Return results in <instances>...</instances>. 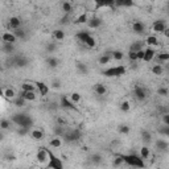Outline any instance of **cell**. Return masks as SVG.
Returning a JSON list of instances; mask_svg holds the SVG:
<instances>
[{
  "instance_id": "obj_59",
  "label": "cell",
  "mask_w": 169,
  "mask_h": 169,
  "mask_svg": "<svg viewBox=\"0 0 169 169\" xmlns=\"http://www.w3.org/2000/svg\"><path fill=\"white\" fill-rule=\"evenodd\" d=\"M67 20H69V15H66L65 16V17H62V19H61V24H67Z\"/></svg>"
},
{
  "instance_id": "obj_30",
  "label": "cell",
  "mask_w": 169,
  "mask_h": 169,
  "mask_svg": "<svg viewBox=\"0 0 169 169\" xmlns=\"http://www.w3.org/2000/svg\"><path fill=\"white\" fill-rule=\"evenodd\" d=\"M12 33L16 36V38H17V40H25V38H27V32L22 29V28H17V29H13Z\"/></svg>"
},
{
  "instance_id": "obj_37",
  "label": "cell",
  "mask_w": 169,
  "mask_h": 169,
  "mask_svg": "<svg viewBox=\"0 0 169 169\" xmlns=\"http://www.w3.org/2000/svg\"><path fill=\"white\" fill-rule=\"evenodd\" d=\"M12 102H13V104H15L16 107H24L25 103H27V100H25L24 98H21L20 95H16V97L12 99Z\"/></svg>"
},
{
  "instance_id": "obj_38",
  "label": "cell",
  "mask_w": 169,
  "mask_h": 169,
  "mask_svg": "<svg viewBox=\"0 0 169 169\" xmlns=\"http://www.w3.org/2000/svg\"><path fill=\"white\" fill-rule=\"evenodd\" d=\"M49 145H50L52 148H60L61 145H62V140H61V138L56 136V138H53V139L49 142Z\"/></svg>"
},
{
  "instance_id": "obj_20",
  "label": "cell",
  "mask_w": 169,
  "mask_h": 169,
  "mask_svg": "<svg viewBox=\"0 0 169 169\" xmlns=\"http://www.w3.org/2000/svg\"><path fill=\"white\" fill-rule=\"evenodd\" d=\"M2 41L3 42H9V44H16L17 38H16V36L9 31V32H4L2 35Z\"/></svg>"
},
{
  "instance_id": "obj_21",
  "label": "cell",
  "mask_w": 169,
  "mask_h": 169,
  "mask_svg": "<svg viewBox=\"0 0 169 169\" xmlns=\"http://www.w3.org/2000/svg\"><path fill=\"white\" fill-rule=\"evenodd\" d=\"M155 144H156V149L160 151V152H167L168 148H169V143L165 139H157Z\"/></svg>"
},
{
  "instance_id": "obj_32",
  "label": "cell",
  "mask_w": 169,
  "mask_h": 169,
  "mask_svg": "<svg viewBox=\"0 0 169 169\" xmlns=\"http://www.w3.org/2000/svg\"><path fill=\"white\" fill-rule=\"evenodd\" d=\"M152 74H155V75H162L164 74V67H162V65L160 64H155L153 66H152Z\"/></svg>"
},
{
  "instance_id": "obj_51",
  "label": "cell",
  "mask_w": 169,
  "mask_h": 169,
  "mask_svg": "<svg viewBox=\"0 0 169 169\" xmlns=\"http://www.w3.org/2000/svg\"><path fill=\"white\" fill-rule=\"evenodd\" d=\"M31 129L29 128H25V127H17V129H16V132H17L20 136H25V135L29 133Z\"/></svg>"
},
{
  "instance_id": "obj_63",
  "label": "cell",
  "mask_w": 169,
  "mask_h": 169,
  "mask_svg": "<svg viewBox=\"0 0 169 169\" xmlns=\"http://www.w3.org/2000/svg\"><path fill=\"white\" fill-rule=\"evenodd\" d=\"M0 97H3V89H0Z\"/></svg>"
},
{
  "instance_id": "obj_1",
  "label": "cell",
  "mask_w": 169,
  "mask_h": 169,
  "mask_svg": "<svg viewBox=\"0 0 169 169\" xmlns=\"http://www.w3.org/2000/svg\"><path fill=\"white\" fill-rule=\"evenodd\" d=\"M11 122L17 127H25L29 129L33 127V119L28 114H13L11 116Z\"/></svg>"
},
{
  "instance_id": "obj_22",
  "label": "cell",
  "mask_w": 169,
  "mask_h": 169,
  "mask_svg": "<svg viewBox=\"0 0 169 169\" xmlns=\"http://www.w3.org/2000/svg\"><path fill=\"white\" fill-rule=\"evenodd\" d=\"M95 2V9H99L102 7H114L115 2L114 0H94Z\"/></svg>"
},
{
  "instance_id": "obj_62",
  "label": "cell",
  "mask_w": 169,
  "mask_h": 169,
  "mask_svg": "<svg viewBox=\"0 0 169 169\" xmlns=\"http://www.w3.org/2000/svg\"><path fill=\"white\" fill-rule=\"evenodd\" d=\"M4 70V66L2 65V62H0V71H3Z\"/></svg>"
},
{
  "instance_id": "obj_55",
  "label": "cell",
  "mask_w": 169,
  "mask_h": 169,
  "mask_svg": "<svg viewBox=\"0 0 169 169\" xmlns=\"http://www.w3.org/2000/svg\"><path fill=\"white\" fill-rule=\"evenodd\" d=\"M50 86H52V89H54V90H60L61 89V81L60 80H53L52 83H50Z\"/></svg>"
},
{
  "instance_id": "obj_49",
  "label": "cell",
  "mask_w": 169,
  "mask_h": 169,
  "mask_svg": "<svg viewBox=\"0 0 169 169\" xmlns=\"http://www.w3.org/2000/svg\"><path fill=\"white\" fill-rule=\"evenodd\" d=\"M9 128H11V120H8V119H2L0 120V129L5 131V129H9Z\"/></svg>"
},
{
  "instance_id": "obj_14",
  "label": "cell",
  "mask_w": 169,
  "mask_h": 169,
  "mask_svg": "<svg viewBox=\"0 0 169 169\" xmlns=\"http://www.w3.org/2000/svg\"><path fill=\"white\" fill-rule=\"evenodd\" d=\"M33 83H35L36 90L38 91V94H40L41 97H45V95H48V93H49V87H48V84H46V83L40 82V81L33 82Z\"/></svg>"
},
{
  "instance_id": "obj_13",
  "label": "cell",
  "mask_w": 169,
  "mask_h": 169,
  "mask_svg": "<svg viewBox=\"0 0 169 169\" xmlns=\"http://www.w3.org/2000/svg\"><path fill=\"white\" fill-rule=\"evenodd\" d=\"M156 57V50L151 46H147L144 49V56H143V61L144 62H151L153 61V58Z\"/></svg>"
},
{
  "instance_id": "obj_27",
  "label": "cell",
  "mask_w": 169,
  "mask_h": 169,
  "mask_svg": "<svg viewBox=\"0 0 169 169\" xmlns=\"http://www.w3.org/2000/svg\"><path fill=\"white\" fill-rule=\"evenodd\" d=\"M110 61H111V52H107V53L102 54V56H100V57L98 58L99 65H102V66L110 64Z\"/></svg>"
},
{
  "instance_id": "obj_6",
  "label": "cell",
  "mask_w": 169,
  "mask_h": 169,
  "mask_svg": "<svg viewBox=\"0 0 169 169\" xmlns=\"http://www.w3.org/2000/svg\"><path fill=\"white\" fill-rule=\"evenodd\" d=\"M46 168H53V169H62L64 168V162L61 159H58L56 155H53L52 152L49 151V160L48 162L45 164Z\"/></svg>"
},
{
  "instance_id": "obj_47",
  "label": "cell",
  "mask_w": 169,
  "mask_h": 169,
  "mask_svg": "<svg viewBox=\"0 0 169 169\" xmlns=\"http://www.w3.org/2000/svg\"><path fill=\"white\" fill-rule=\"evenodd\" d=\"M119 109L123 112H128L129 110H131V104H129L128 100H123V102L120 103V106H119Z\"/></svg>"
},
{
  "instance_id": "obj_31",
  "label": "cell",
  "mask_w": 169,
  "mask_h": 169,
  "mask_svg": "<svg viewBox=\"0 0 169 169\" xmlns=\"http://www.w3.org/2000/svg\"><path fill=\"white\" fill-rule=\"evenodd\" d=\"M94 91H95V94H97V95H104L107 93V87L104 86L103 83H97L94 86Z\"/></svg>"
},
{
  "instance_id": "obj_11",
  "label": "cell",
  "mask_w": 169,
  "mask_h": 169,
  "mask_svg": "<svg viewBox=\"0 0 169 169\" xmlns=\"http://www.w3.org/2000/svg\"><path fill=\"white\" fill-rule=\"evenodd\" d=\"M21 25H22V21H21L20 17H17V16H12V17H9L8 24H7L9 31H13V29H17V28H21Z\"/></svg>"
},
{
  "instance_id": "obj_9",
  "label": "cell",
  "mask_w": 169,
  "mask_h": 169,
  "mask_svg": "<svg viewBox=\"0 0 169 169\" xmlns=\"http://www.w3.org/2000/svg\"><path fill=\"white\" fill-rule=\"evenodd\" d=\"M168 28V25H167V21L165 20H156V21H153V24H152V31H153L155 33H162L165 29Z\"/></svg>"
},
{
  "instance_id": "obj_3",
  "label": "cell",
  "mask_w": 169,
  "mask_h": 169,
  "mask_svg": "<svg viewBox=\"0 0 169 169\" xmlns=\"http://www.w3.org/2000/svg\"><path fill=\"white\" fill-rule=\"evenodd\" d=\"M75 37H77L81 42H83L84 45H86L87 48H90V49H94L95 46H97V41H95L94 36H93L90 32L81 31V32H78V33H77Z\"/></svg>"
},
{
  "instance_id": "obj_8",
  "label": "cell",
  "mask_w": 169,
  "mask_h": 169,
  "mask_svg": "<svg viewBox=\"0 0 169 169\" xmlns=\"http://www.w3.org/2000/svg\"><path fill=\"white\" fill-rule=\"evenodd\" d=\"M36 160H37V162H40V164H42V165L46 164L48 160H49V149L41 147L36 153Z\"/></svg>"
},
{
  "instance_id": "obj_19",
  "label": "cell",
  "mask_w": 169,
  "mask_h": 169,
  "mask_svg": "<svg viewBox=\"0 0 169 169\" xmlns=\"http://www.w3.org/2000/svg\"><path fill=\"white\" fill-rule=\"evenodd\" d=\"M29 136L33 139V140H37V142H40V140L44 139V131L40 128H33L29 131Z\"/></svg>"
},
{
  "instance_id": "obj_61",
  "label": "cell",
  "mask_w": 169,
  "mask_h": 169,
  "mask_svg": "<svg viewBox=\"0 0 169 169\" xmlns=\"http://www.w3.org/2000/svg\"><path fill=\"white\" fill-rule=\"evenodd\" d=\"M3 139H4V135H3L2 132H0V142H2V140H3Z\"/></svg>"
},
{
  "instance_id": "obj_23",
  "label": "cell",
  "mask_w": 169,
  "mask_h": 169,
  "mask_svg": "<svg viewBox=\"0 0 169 169\" xmlns=\"http://www.w3.org/2000/svg\"><path fill=\"white\" fill-rule=\"evenodd\" d=\"M145 44H147V46H151V48L159 46V37L156 35H149L145 37Z\"/></svg>"
},
{
  "instance_id": "obj_4",
  "label": "cell",
  "mask_w": 169,
  "mask_h": 169,
  "mask_svg": "<svg viewBox=\"0 0 169 169\" xmlns=\"http://www.w3.org/2000/svg\"><path fill=\"white\" fill-rule=\"evenodd\" d=\"M64 138V142L65 143H74V142H78L81 138H82V131L81 129H65V132L62 135Z\"/></svg>"
},
{
  "instance_id": "obj_26",
  "label": "cell",
  "mask_w": 169,
  "mask_h": 169,
  "mask_svg": "<svg viewBox=\"0 0 169 169\" xmlns=\"http://www.w3.org/2000/svg\"><path fill=\"white\" fill-rule=\"evenodd\" d=\"M3 97L5 98V99H13L15 97H16V91L12 89V87H5L4 90H3Z\"/></svg>"
},
{
  "instance_id": "obj_18",
  "label": "cell",
  "mask_w": 169,
  "mask_h": 169,
  "mask_svg": "<svg viewBox=\"0 0 169 169\" xmlns=\"http://www.w3.org/2000/svg\"><path fill=\"white\" fill-rule=\"evenodd\" d=\"M45 64L49 69H56V67L60 66V60L57 57H54V56H49V57L45 60Z\"/></svg>"
},
{
  "instance_id": "obj_44",
  "label": "cell",
  "mask_w": 169,
  "mask_h": 169,
  "mask_svg": "<svg viewBox=\"0 0 169 169\" xmlns=\"http://www.w3.org/2000/svg\"><path fill=\"white\" fill-rule=\"evenodd\" d=\"M64 132H65V126H60V124H57V126L54 127V135H56V136L62 138Z\"/></svg>"
},
{
  "instance_id": "obj_50",
  "label": "cell",
  "mask_w": 169,
  "mask_h": 169,
  "mask_svg": "<svg viewBox=\"0 0 169 169\" xmlns=\"http://www.w3.org/2000/svg\"><path fill=\"white\" fill-rule=\"evenodd\" d=\"M127 56H128L129 62H139V61H138V53H136V52H132V50H129V52L127 53Z\"/></svg>"
},
{
  "instance_id": "obj_36",
  "label": "cell",
  "mask_w": 169,
  "mask_h": 169,
  "mask_svg": "<svg viewBox=\"0 0 169 169\" xmlns=\"http://www.w3.org/2000/svg\"><path fill=\"white\" fill-rule=\"evenodd\" d=\"M90 161L93 162L94 165H99V164H102V161H103V157L100 156L99 153H94L90 156Z\"/></svg>"
},
{
  "instance_id": "obj_7",
  "label": "cell",
  "mask_w": 169,
  "mask_h": 169,
  "mask_svg": "<svg viewBox=\"0 0 169 169\" xmlns=\"http://www.w3.org/2000/svg\"><path fill=\"white\" fill-rule=\"evenodd\" d=\"M149 93L147 91V89L140 86V84H135L133 86V97L136 98L138 100H140V102H143V100H145L148 98Z\"/></svg>"
},
{
  "instance_id": "obj_48",
  "label": "cell",
  "mask_w": 169,
  "mask_h": 169,
  "mask_svg": "<svg viewBox=\"0 0 169 169\" xmlns=\"http://www.w3.org/2000/svg\"><path fill=\"white\" fill-rule=\"evenodd\" d=\"M118 131H119V133H122V135H128L129 131H131V128H129L128 124H120L119 128H118Z\"/></svg>"
},
{
  "instance_id": "obj_54",
  "label": "cell",
  "mask_w": 169,
  "mask_h": 169,
  "mask_svg": "<svg viewBox=\"0 0 169 169\" xmlns=\"http://www.w3.org/2000/svg\"><path fill=\"white\" fill-rule=\"evenodd\" d=\"M159 133L162 136H169V126H164L159 129Z\"/></svg>"
},
{
  "instance_id": "obj_52",
  "label": "cell",
  "mask_w": 169,
  "mask_h": 169,
  "mask_svg": "<svg viewBox=\"0 0 169 169\" xmlns=\"http://www.w3.org/2000/svg\"><path fill=\"white\" fill-rule=\"evenodd\" d=\"M135 5V2L133 0H122L120 3V7H127V8H131Z\"/></svg>"
},
{
  "instance_id": "obj_28",
  "label": "cell",
  "mask_w": 169,
  "mask_h": 169,
  "mask_svg": "<svg viewBox=\"0 0 169 169\" xmlns=\"http://www.w3.org/2000/svg\"><path fill=\"white\" fill-rule=\"evenodd\" d=\"M75 67H77V70H78V73H80L81 75H87V74H89V67H87L86 64L77 62V64H75Z\"/></svg>"
},
{
  "instance_id": "obj_35",
  "label": "cell",
  "mask_w": 169,
  "mask_h": 169,
  "mask_svg": "<svg viewBox=\"0 0 169 169\" xmlns=\"http://www.w3.org/2000/svg\"><path fill=\"white\" fill-rule=\"evenodd\" d=\"M142 140L145 144H149L152 142V133L148 131V129H143L142 131Z\"/></svg>"
},
{
  "instance_id": "obj_29",
  "label": "cell",
  "mask_w": 169,
  "mask_h": 169,
  "mask_svg": "<svg viewBox=\"0 0 169 169\" xmlns=\"http://www.w3.org/2000/svg\"><path fill=\"white\" fill-rule=\"evenodd\" d=\"M157 54V53H156ZM169 61V53L167 52H162V53H159L157 54V64H160V65H164L167 64Z\"/></svg>"
},
{
  "instance_id": "obj_12",
  "label": "cell",
  "mask_w": 169,
  "mask_h": 169,
  "mask_svg": "<svg viewBox=\"0 0 169 169\" xmlns=\"http://www.w3.org/2000/svg\"><path fill=\"white\" fill-rule=\"evenodd\" d=\"M61 107H64L66 110H73V111H78V107L74 102H71L70 98L67 97H62L61 98Z\"/></svg>"
},
{
  "instance_id": "obj_43",
  "label": "cell",
  "mask_w": 169,
  "mask_h": 169,
  "mask_svg": "<svg viewBox=\"0 0 169 169\" xmlns=\"http://www.w3.org/2000/svg\"><path fill=\"white\" fill-rule=\"evenodd\" d=\"M87 20H89V16H87L86 13H82V15H80V16H78V17L75 19L74 24L81 25V24H84V22H87Z\"/></svg>"
},
{
  "instance_id": "obj_33",
  "label": "cell",
  "mask_w": 169,
  "mask_h": 169,
  "mask_svg": "<svg viewBox=\"0 0 169 169\" xmlns=\"http://www.w3.org/2000/svg\"><path fill=\"white\" fill-rule=\"evenodd\" d=\"M53 38H54V41H64V38H65L64 29H56V31H53Z\"/></svg>"
},
{
  "instance_id": "obj_25",
  "label": "cell",
  "mask_w": 169,
  "mask_h": 169,
  "mask_svg": "<svg viewBox=\"0 0 169 169\" xmlns=\"http://www.w3.org/2000/svg\"><path fill=\"white\" fill-rule=\"evenodd\" d=\"M139 156L142 157L143 160L149 159V157H151V149L148 148V145H143V147L140 148V151H139Z\"/></svg>"
},
{
  "instance_id": "obj_24",
  "label": "cell",
  "mask_w": 169,
  "mask_h": 169,
  "mask_svg": "<svg viewBox=\"0 0 169 169\" xmlns=\"http://www.w3.org/2000/svg\"><path fill=\"white\" fill-rule=\"evenodd\" d=\"M2 50L4 53H7V54H13L15 53V44H9V42H3L2 45Z\"/></svg>"
},
{
  "instance_id": "obj_60",
  "label": "cell",
  "mask_w": 169,
  "mask_h": 169,
  "mask_svg": "<svg viewBox=\"0 0 169 169\" xmlns=\"http://www.w3.org/2000/svg\"><path fill=\"white\" fill-rule=\"evenodd\" d=\"M15 159H16L15 155H7L5 156V160H8V161H13Z\"/></svg>"
},
{
  "instance_id": "obj_39",
  "label": "cell",
  "mask_w": 169,
  "mask_h": 169,
  "mask_svg": "<svg viewBox=\"0 0 169 169\" xmlns=\"http://www.w3.org/2000/svg\"><path fill=\"white\" fill-rule=\"evenodd\" d=\"M140 49H144V42L143 41H135L131 46H129V50H132V52H138Z\"/></svg>"
},
{
  "instance_id": "obj_15",
  "label": "cell",
  "mask_w": 169,
  "mask_h": 169,
  "mask_svg": "<svg viewBox=\"0 0 169 169\" xmlns=\"http://www.w3.org/2000/svg\"><path fill=\"white\" fill-rule=\"evenodd\" d=\"M19 95L21 98H24L27 102H35V100L37 99L36 91H24V90H21V91L19 93Z\"/></svg>"
},
{
  "instance_id": "obj_41",
  "label": "cell",
  "mask_w": 169,
  "mask_h": 169,
  "mask_svg": "<svg viewBox=\"0 0 169 169\" xmlns=\"http://www.w3.org/2000/svg\"><path fill=\"white\" fill-rule=\"evenodd\" d=\"M69 98H70L71 102H74L75 104H80L81 100H82V95H81L80 93H71Z\"/></svg>"
},
{
  "instance_id": "obj_16",
  "label": "cell",
  "mask_w": 169,
  "mask_h": 169,
  "mask_svg": "<svg viewBox=\"0 0 169 169\" xmlns=\"http://www.w3.org/2000/svg\"><path fill=\"white\" fill-rule=\"evenodd\" d=\"M102 19L98 17V16H94V17L89 19L86 24L89 25V28H91V29H97V28H99L100 25H102Z\"/></svg>"
},
{
  "instance_id": "obj_17",
  "label": "cell",
  "mask_w": 169,
  "mask_h": 169,
  "mask_svg": "<svg viewBox=\"0 0 169 169\" xmlns=\"http://www.w3.org/2000/svg\"><path fill=\"white\" fill-rule=\"evenodd\" d=\"M132 31H133V33H136V35H143V33L145 32L144 22H142V21H133L132 22Z\"/></svg>"
},
{
  "instance_id": "obj_5",
  "label": "cell",
  "mask_w": 169,
  "mask_h": 169,
  "mask_svg": "<svg viewBox=\"0 0 169 169\" xmlns=\"http://www.w3.org/2000/svg\"><path fill=\"white\" fill-rule=\"evenodd\" d=\"M126 73H127V67L126 66L118 65V66H114V67H110V69H106L103 71V75L109 77V78H112V77H122V75H124Z\"/></svg>"
},
{
  "instance_id": "obj_46",
  "label": "cell",
  "mask_w": 169,
  "mask_h": 169,
  "mask_svg": "<svg viewBox=\"0 0 169 169\" xmlns=\"http://www.w3.org/2000/svg\"><path fill=\"white\" fill-rule=\"evenodd\" d=\"M45 50H46L48 53H54L56 50H57V44L56 42H48L46 44V46H45Z\"/></svg>"
},
{
  "instance_id": "obj_57",
  "label": "cell",
  "mask_w": 169,
  "mask_h": 169,
  "mask_svg": "<svg viewBox=\"0 0 169 169\" xmlns=\"http://www.w3.org/2000/svg\"><path fill=\"white\" fill-rule=\"evenodd\" d=\"M57 124L60 126H66V119L62 116H57Z\"/></svg>"
},
{
  "instance_id": "obj_2",
  "label": "cell",
  "mask_w": 169,
  "mask_h": 169,
  "mask_svg": "<svg viewBox=\"0 0 169 169\" xmlns=\"http://www.w3.org/2000/svg\"><path fill=\"white\" fill-rule=\"evenodd\" d=\"M124 160V164L129 165V167H133V168H145V162L140 156L138 155H133V153H129V155H120Z\"/></svg>"
},
{
  "instance_id": "obj_45",
  "label": "cell",
  "mask_w": 169,
  "mask_h": 169,
  "mask_svg": "<svg viewBox=\"0 0 169 169\" xmlns=\"http://www.w3.org/2000/svg\"><path fill=\"white\" fill-rule=\"evenodd\" d=\"M62 11H64L66 15H69L71 11H73V4L70 2H64L62 3Z\"/></svg>"
},
{
  "instance_id": "obj_56",
  "label": "cell",
  "mask_w": 169,
  "mask_h": 169,
  "mask_svg": "<svg viewBox=\"0 0 169 169\" xmlns=\"http://www.w3.org/2000/svg\"><path fill=\"white\" fill-rule=\"evenodd\" d=\"M161 120L164 123V126H169V114L168 112H164V114L161 115Z\"/></svg>"
},
{
  "instance_id": "obj_10",
  "label": "cell",
  "mask_w": 169,
  "mask_h": 169,
  "mask_svg": "<svg viewBox=\"0 0 169 169\" xmlns=\"http://www.w3.org/2000/svg\"><path fill=\"white\" fill-rule=\"evenodd\" d=\"M13 61H15V67H27L29 65V58H27L22 54L13 56Z\"/></svg>"
},
{
  "instance_id": "obj_40",
  "label": "cell",
  "mask_w": 169,
  "mask_h": 169,
  "mask_svg": "<svg viewBox=\"0 0 169 169\" xmlns=\"http://www.w3.org/2000/svg\"><path fill=\"white\" fill-rule=\"evenodd\" d=\"M111 58H114L115 61H122L124 58V53L120 50H114V52H111Z\"/></svg>"
},
{
  "instance_id": "obj_34",
  "label": "cell",
  "mask_w": 169,
  "mask_h": 169,
  "mask_svg": "<svg viewBox=\"0 0 169 169\" xmlns=\"http://www.w3.org/2000/svg\"><path fill=\"white\" fill-rule=\"evenodd\" d=\"M21 90H24V91H36V86L33 82H22Z\"/></svg>"
},
{
  "instance_id": "obj_42",
  "label": "cell",
  "mask_w": 169,
  "mask_h": 169,
  "mask_svg": "<svg viewBox=\"0 0 169 169\" xmlns=\"http://www.w3.org/2000/svg\"><path fill=\"white\" fill-rule=\"evenodd\" d=\"M112 165L118 168V167H123V165H126V164H124V160H123V157H122L120 155H116L115 159L112 160Z\"/></svg>"
},
{
  "instance_id": "obj_58",
  "label": "cell",
  "mask_w": 169,
  "mask_h": 169,
  "mask_svg": "<svg viewBox=\"0 0 169 169\" xmlns=\"http://www.w3.org/2000/svg\"><path fill=\"white\" fill-rule=\"evenodd\" d=\"M138 61H143V56H144V49H140L138 50Z\"/></svg>"
},
{
  "instance_id": "obj_53",
  "label": "cell",
  "mask_w": 169,
  "mask_h": 169,
  "mask_svg": "<svg viewBox=\"0 0 169 169\" xmlns=\"http://www.w3.org/2000/svg\"><path fill=\"white\" fill-rule=\"evenodd\" d=\"M157 94L160 95V97H168V94H169V91H168V89L165 87V86H162V87H159V90H157Z\"/></svg>"
}]
</instances>
